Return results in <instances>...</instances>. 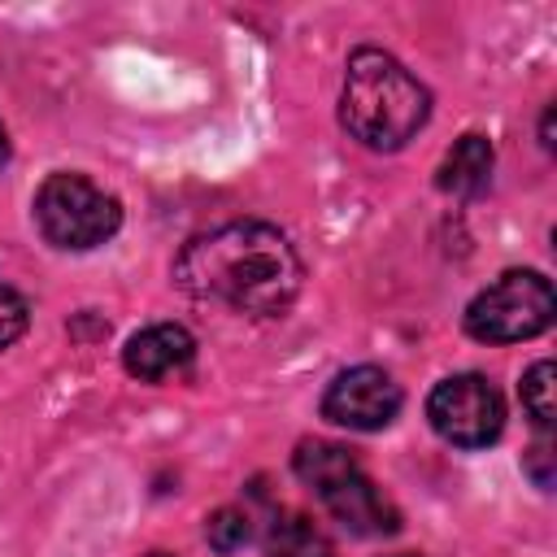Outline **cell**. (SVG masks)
Returning a JSON list of instances; mask_svg holds the SVG:
<instances>
[{
    "instance_id": "cell-1",
    "label": "cell",
    "mask_w": 557,
    "mask_h": 557,
    "mask_svg": "<svg viewBox=\"0 0 557 557\" xmlns=\"http://www.w3.org/2000/svg\"><path fill=\"white\" fill-rule=\"evenodd\" d=\"M174 283L191 300L226 305L231 313L274 318L305 283V265L292 239L270 222H226L183 244Z\"/></svg>"
},
{
    "instance_id": "cell-2",
    "label": "cell",
    "mask_w": 557,
    "mask_h": 557,
    "mask_svg": "<svg viewBox=\"0 0 557 557\" xmlns=\"http://www.w3.org/2000/svg\"><path fill=\"white\" fill-rule=\"evenodd\" d=\"M431 117V96L426 87L383 48H357L344 70L339 87V126L374 148V152H396L405 148Z\"/></svg>"
},
{
    "instance_id": "cell-3",
    "label": "cell",
    "mask_w": 557,
    "mask_h": 557,
    "mask_svg": "<svg viewBox=\"0 0 557 557\" xmlns=\"http://www.w3.org/2000/svg\"><path fill=\"white\" fill-rule=\"evenodd\" d=\"M292 466L300 483H309L313 496L326 505V513L352 535H392L400 527L396 505L374 487V479L361 470V461L344 444L305 440L292 453Z\"/></svg>"
},
{
    "instance_id": "cell-4",
    "label": "cell",
    "mask_w": 557,
    "mask_h": 557,
    "mask_svg": "<svg viewBox=\"0 0 557 557\" xmlns=\"http://www.w3.org/2000/svg\"><path fill=\"white\" fill-rule=\"evenodd\" d=\"M35 222L44 231V239L52 248L65 252H87L100 248L104 239L117 235L122 226V205L117 196H109L100 183H91L87 174H48L35 191Z\"/></svg>"
},
{
    "instance_id": "cell-5",
    "label": "cell",
    "mask_w": 557,
    "mask_h": 557,
    "mask_svg": "<svg viewBox=\"0 0 557 557\" xmlns=\"http://www.w3.org/2000/svg\"><path fill=\"white\" fill-rule=\"evenodd\" d=\"M557 296L540 270H505L466 305V335L479 344H518L553 326Z\"/></svg>"
},
{
    "instance_id": "cell-6",
    "label": "cell",
    "mask_w": 557,
    "mask_h": 557,
    "mask_svg": "<svg viewBox=\"0 0 557 557\" xmlns=\"http://www.w3.org/2000/svg\"><path fill=\"white\" fill-rule=\"evenodd\" d=\"M426 422L453 448H487L505 431V400L483 374H448L426 396Z\"/></svg>"
},
{
    "instance_id": "cell-7",
    "label": "cell",
    "mask_w": 557,
    "mask_h": 557,
    "mask_svg": "<svg viewBox=\"0 0 557 557\" xmlns=\"http://www.w3.org/2000/svg\"><path fill=\"white\" fill-rule=\"evenodd\" d=\"M400 383L379 366H348L322 392V418L348 431H383L400 413Z\"/></svg>"
},
{
    "instance_id": "cell-8",
    "label": "cell",
    "mask_w": 557,
    "mask_h": 557,
    "mask_svg": "<svg viewBox=\"0 0 557 557\" xmlns=\"http://www.w3.org/2000/svg\"><path fill=\"white\" fill-rule=\"evenodd\" d=\"M191 361H196V339L178 322H152V326L135 331L122 348V366L139 383H165V379L183 374Z\"/></svg>"
},
{
    "instance_id": "cell-9",
    "label": "cell",
    "mask_w": 557,
    "mask_h": 557,
    "mask_svg": "<svg viewBox=\"0 0 557 557\" xmlns=\"http://www.w3.org/2000/svg\"><path fill=\"white\" fill-rule=\"evenodd\" d=\"M492 144L483 139V135H461L448 152H444V161H440V174H435V183L444 187V191H453V196H479L487 183H492Z\"/></svg>"
},
{
    "instance_id": "cell-10",
    "label": "cell",
    "mask_w": 557,
    "mask_h": 557,
    "mask_svg": "<svg viewBox=\"0 0 557 557\" xmlns=\"http://www.w3.org/2000/svg\"><path fill=\"white\" fill-rule=\"evenodd\" d=\"M265 557H335L326 531L305 513H278L265 535Z\"/></svg>"
},
{
    "instance_id": "cell-11",
    "label": "cell",
    "mask_w": 557,
    "mask_h": 557,
    "mask_svg": "<svg viewBox=\"0 0 557 557\" xmlns=\"http://www.w3.org/2000/svg\"><path fill=\"white\" fill-rule=\"evenodd\" d=\"M553 387H557V370L553 361H535L527 374H522V409L527 418L548 435L553 418H557V405H553Z\"/></svg>"
},
{
    "instance_id": "cell-12",
    "label": "cell",
    "mask_w": 557,
    "mask_h": 557,
    "mask_svg": "<svg viewBox=\"0 0 557 557\" xmlns=\"http://www.w3.org/2000/svg\"><path fill=\"white\" fill-rule=\"evenodd\" d=\"M205 540H209V548L213 553H235V548H244L248 544V513L244 509H218L209 522H205Z\"/></svg>"
},
{
    "instance_id": "cell-13",
    "label": "cell",
    "mask_w": 557,
    "mask_h": 557,
    "mask_svg": "<svg viewBox=\"0 0 557 557\" xmlns=\"http://www.w3.org/2000/svg\"><path fill=\"white\" fill-rule=\"evenodd\" d=\"M26 331V300L4 283V274H0V352L17 339Z\"/></svg>"
},
{
    "instance_id": "cell-14",
    "label": "cell",
    "mask_w": 557,
    "mask_h": 557,
    "mask_svg": "<svg viewBox=\"0 0 557 557\" xmlns=\"http://www.w3.org/2000/svg\"><path fill=\"white\" fill-rule=\"evenodd\" d=\"M548 461H553V444H548V435H544V440H535V448L527 453V470H531V479H535L540 487H548V483H553Z\"/></svg>"
},
{
    "instance_id": "cell-15",
    "label": "cell",
    "mask_w": 557,
    "mask_h": 557,
    "mask_svg": "<svg viewBox=\"0 0 557 557\" xmlns=\"http://www.w3.org/2000/svg\"><path fill=\"white\" fill-rule=\"evenodd\" d=\"M4 161H9V135H4V126H0V170H4Z\"/></svg>"
},
{
    "instance_id": "cell-16",
    "label": "cell",
    "mask_w": 557,
    "mask_h": 557,
    "mask_svg": "<svg viewBox=\"0 0 557 557\" xmlns=\"http://www.w3.org/2000/svg\"><path fill=\"white\" fill-rule=\"evenodd\" d=\"M392 557H413V553H392Z\"/></svg>"
},
{
    "instance_id": "cell-17",
    "label": "cell",
    "mask_w": 557,
    "mask_h": 557,
    "mask_svg": "<svg viewBox=\"0 0 557 557\" xmlns=\"http://www.w3.org/2000/svg\"><path fill=\"white\" fill-rule=\"evenodd\" d=\"M148 557H170V553H148Z\"/></svg>"
}]
</instances>
